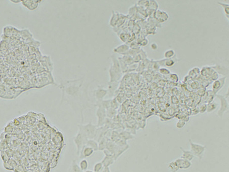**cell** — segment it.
<instances>
[{
    "label": "cell",
    "instance_id": "5b68a950",
    "mask_svg": "<svg viewBox=\"0 0 229 172\" xmlns=\"http://www.w3.org/2000/svg\"><path fill=\"white\" fill-rule=\"evenodd\" d=\"M189 142L190 147V150L192 152V154H193L195 157L198 158L199 160H201L206 148V146L198 143H193L191 139H189Z\"/></svg>",
    "mask_w": 229,
    "mask_h": 172
},
{
    "label": "cell",
    "instance_id": "44dd1931",
    "mask_svg": "<svg viewBox=\"0 0 229 172\" xmlns=\"http://www.w3.org/2000/svg\"><path fill=\"white\" fill-rule=\"evenodd\" d=\"M86 145L92 148L94 151H96L98 150V144L96 141H95L93 139L88 140Z\"/></svg>",
    "mask_w": 229,
    "mask_h": 172
},
{
    "label": "cell",
    "instance_id": "cb8c5ba5",
    "mask_svg": "<svg viewBox=\"0 0 229 172\" xmlns=\"http://www.w3.org/2000/svg\"><path fill=\"white\" fill-rule=\"evenodd\" d=\"M118 82H109L108 85V94H113L118 86Z\"/></svg>",
    "mask_w": 229,
    "mask_h": 172
},
{
    "label": "cell",
    "instance_id": "7dc6e473",
    "mask_svg": "<svg viewBox=\"0 0 229 172\" xmlns=\"http://www.w3.org/2000/svg\"><path fill=\"white\" fill-rule=\"evenodd\" d=\"M11 2H12V3H22V0H19V1H17V0H11V1H10Z\"/></svg>",
    "mask_w": 229,
    "mask_h": 172
},
{
    "label": "cell",
    "instance_id": "8992f818",
    "mask_svg": "<svg viewBox=\"0 0 229 172\" xmlns=\"http://www.w3.org/2000/svg\"><path fill=\"white\" fill-rule=\"evenodd\" d=\"M216 97L219 99L221 103V106L217 112V115L219 117H222L224 113L229 109V103L228 102L227 99H226L225 95L216 94Z\"/></svg>",
    "mask_w": 229,
    "mask_h": 172
},
{
    "label": "cell",
    "instance_id": "f6af8a7d",
    "mask_svg": "<svg viewBox=\"0 0 229 172\" xmlns=\"http://www.w3.org/2000/svg\"><path fill=\"white\" fill-rule=\"evenodd\" d=\"M150 47L153 50H156L158 49V45L155 42L152 43L151 44Z\"/></svg>",
    "mask_w": 229,
    "mask_h": 172
},
{
    "label": "cell",
    "instance_id": "3957f363",
    "mask_svg": "<svg viewBox=\"0 0 229 172\" xmlns=\"http://www.w3.org/2000/svg\"><path fill=\"white\" fill-rule=\"evenodd\" d=\"M89 140L82 130L79 128V131L77 135L74 138V141L77 147V154L79 156L80 151L83 147Z\"/></svg>",
    "mask_w": 229,
    "mask_h": 172
},
{
    "label": "cell",
    "instance_id": "5bb4252c",
    "mask_svg": "<svg viewBox=\"0 0 229 172\" xmlns=\"http://www.w3.org/2000/svg\"><path fill=\"white\" fill-rule=\"evenodd\" d=\"M129 49H130V48H129V46L128 44H123L120 45L114 48L113 49V51L114 52V53L123 55H124L125 53H126Z\"/></svg>",
    "mask_w": 229,
    "mask_h": 172
},
{
    "label": "cell",
    "instance_id": "60d3db41",
    "mask_svg": "<svg viewBox=\"0 0 229 172\" xmlns=\"http://www.w3.org/2000/svg\"><path fill=\"white\" fill-rule=\"evenodd\" d=\"M138 11V9H137V6H133V7H130L129 10H128V12H129V14L131 15V16H133L135 15V14L137 13V11Z\"/></svg>",
    "mask_w": 229,
    "mask_h": 172
},
{
    "label": "cell",
    "instance_id": "ffe728a7",
    "mask_svg": "<svg viewBox=\"0 0 229 172\" xmlns=\"http://www.w3.org/2000/svg\"><path fill=\"white\" fill-rule=\"evenodd\" d=\"M158 63L161 66L171 67L175 64V61L172 58L171 59H165V60L160 61Z\"/></svg>",
    "mask_w": 229,
    "mask_h": 172
},
{
    "label": "cell",
    "instance_id": "7402d4cb",
    "mask_svg": "<svg viewBox=\"0 0 229 172\" xmlns=\"http://www.w3.org/2000/svg\"><path fill=\"white\" fill-rule=\"evenodd\" d=\"M168 168L171 172H177L179 169L175 160L170 162L168 165Z\"/></svg>",
    "mask_w": 229,
    "mask_h": 172
},
{
    "label": "cell",
    "instance_id": "836d02e7",
    "mask_svg": "<svg viewBox=\"0 0 229 172\" xmlns=\"http://www.w3.org/2000/svg\"><path fill=\"white\" fill-rule=\"evenodd\" d=\"M186 125V122L183 121L182 120H178L176 123V127L178 128H182Z\"/></svg>",
    "mask_w": 229,
    "mask_h": 172
},
{
    "label": "cell",
    "instance_id": "7c38bea8",
    "mask_svg": "<svg viewBox=\"0 0 229 172\" xmlns=\"http://www.w3.org/2000/svg\"><path fill=\"white\" fill-rule=\"evenodd\" d=\"M94 152V150L92 148L86 145H85L80 151V154H79V157L82 159H85L86 157H88L90 156L91 155H92Z\"/></svg>",
    "mask_w": 229,
    "mask_h": 172
},
{
    "label": "cell",
    "instance_id": "ac0fdd59",
    "mask_svg": "<svg viewBox=\"0 0 229 172\" xmlns=\"http://www.w3.org/2000/svg\"><path fill=\"white\" fill-rule=\"evenodd\" d=\"M216 95V94L213 92L212 90H208L207 92H206L205 95L204 96V97H205L204 102L206 103L212 102Z\"/></svg>",
    "mask_w": 229,
    "mask_h": 172
},
{
    "label": "cell",
    "instance_id": "484cf974",
    "mask_svg": "<svg viewBox=\"0 0 229 172\" xmlns=\"http://www.w3.org/2000/svg\"><path fill=\"white\" fill-rule=\"evenodd\" d=\"M218 4H219V5L221 6L222 7V8L224 9V13L225 15L226 16L227 19H228L229 20V5L228 4L224 3H222V2H218L217 3Z\"/></svg>",
    "mask_w": 229,
    "mask_h": 172
},
{
    "label": "cell",
    "instance_id": "7a4b0ae2",
    "mask_svg": "<svg viewBox=\"0 0 229 172\" xmlns=\"http://www.w3.org/2000/svg\"><path fill=\"white\" fill-rule=\"evenodd\" d=\"M112 64L111 65L109 70V82H118L122 75V72L120 67L119 61L115 55L111 56Z\"/></svg>",
    "mask_w": 229,
    "mask_h": 172
},
{
    "label": "cell",
    "instance_id": "7bdbcfd3",
    "mask_svg": "<svg viewBox=\"0 0 229 172\" xmlns=\"http://www.w3.org/2000/svg\"><path fill=\"white\" fill-rule=\"evenodd\" d=\"M191 87L192 89H197L200 88V84L197 81H193L191 84Z\"/></svg>",
    "mask_w": 229,
    "mask_h": 172
},
{
    "label": "cell",
    "instance_id": "9c48e42d",
    "mask_svg": "<svg viewBox=\"0 0 229 172\" xmlns=\"http://www.w3.org/2000/svg\"><path fill=\"white\" fill-rule=\"evenodd\" d=\"M153 16L157 22L159 23H163L168 21L169 18L168 14L164 11L157 10L154 11Z\"/></svg>",
    "mask_w": 229,
    "mask_h": 172
},
{
    "label": "cell",
    "instance_id": "2e32d148",
    "mask_svg": "<svg viewBox=\"0 0 229 172\" xmlns=\"http://www.w3.org/2000/svg\"><path fill=\"white\" fill-rule=\"evenodd\" d=\"M119 19V13L118 12H114L113 11L111 17L109 20V25L110 26L112 27H114V28L116 27Z\"/></svg>",
    "mask_w": 229,
    "mask_h": 172
},
{
    "label": "cell",
    "instance_id": "52a82bcc",
    "mask_svg": "<svg viewBox=\"0 0 229 172\" xmlns=\"http://www.w3.org/2000/svg\"><path fill=\"white\" fill-rule=\"evenodd\" d=\"M96 115L97 117V127L103 126L106 120V109L101 106H98Z\"/></svg>",
    "mask_w": 229,
    "mask_h": 172
},
{
    "label": "cell",
    "instance_id": "c3c4849f",
    "mask_svg": "<svg viewBox=\"0 0 229 172\" xmlns=\"http://www.w3.org/2000/svg\"><path fill=\"white\" fill-rule=\"evenodd\" d=\"M92 172V171H89V170H87L86 171H85V172Z\"/></svg>",
    "mask_w": 229,
    "mask_h": 172
},
{
    "label": "cell",
    "instance_id": "d590c367",
    "mask_svg": "<svg viewBox=\"0 0 229 172\" xmlns=\"http://www.w3.org/2000/svg\"><path fill=\"white\" fill-rule=\"evenodd\" d=\"M206 110H207V104L203 103L200 106V107L199 108V112L200 113H203L206 111Z\"/></svg>",
    "mask_w": 229,
    "mask_h": 172
},
{
    "label": "cell",
    "instance_id": "4fadbf2b",
    "mask_svg": "<svg viewBox=\"0 0 229 172\" xmlns=\"http://www.w3.org/2000/svg\"><path fill=\"white\" fill-rule=\"evenodd\" d=\"M175 161L177 164L179 169L181 170H187L190 169L192 165L191 162L185 159H182L181 157L177 159Z\"/></svg>",
    "mask_w": 229,
    "mask_h": 172
},
{
    "label": "cell",
    "instance_id": "ee69618b",
    "mask_svg": "<svg viewBox=\"0 0 229 172\" xmlns=\"http://www.w3.org/2000/svg\"><path fill=\"white\" fill-rule=\"evenodd\" d=\"M219 74L216 72L214 71L213 73L212 74V75H211V78L213 81H216V80L219 79Z\"/></svg>",
    "mask_w": 229,
    "mask_h": 172
},
{
    "label": "cell",
    "instance_id": "603a6c76",
    "mask_svg": "<svg viewBox=\"0 0 229 172\" xmlns=\"http://www.w3.org/2000/svg\"><path fill=\"white\" fill-rule=\"evenodd\" d=\"M218 107V104L217 103L212 101V102L209 103L207 104V111L208 113H211L216 110Z\"/></svg>",
    "mask_w": 229,
    "mask_h": 172
},
{
    "label": "cell",
    "instance_id": "8d00e7d4",
    "mask_svg": "<svg viewBox=\"0 0 229 172\" xmlns=\"http://www.w3.org/2000/svg\"><path fill=\"white\" fill-rule=\"evenodd\" d=\"M139 64L136 63H133L132 65L128 66L127 68V71H132L135 70H137Z\"/></svg>",
    "mask_w": 229,
    "mask_h": 172
},
{
    "label": "cell",
    "instance_id": "d6a6232c",
    "mask_svg": "<svg viewBox=\"0 0 229 172\" xmlns=\"http://www.w3.org/2000/svg\"><path fill=\"white\" fill-rule=\"evenodd\" d=\"M149 1H138V5L140 7L148 8Z\"/></svg>",
    "mask_w": 229,
    "mask_h": 172
},
{
    "label": "cell",
    "instance_id": "30bf717a",
    "mask_svg": "<svg viewBox=\"0 0 229 172\" xmlns=\"http://www.w3.org/2000/svg\"><path fill=\"white\" fill-rule=\"evenodd\" d=\"M41 2V1L36 0H23L22 1V4L24 7L29 10L33 11L36 10L39 6V4Z\"/></svg>",
    "mask_w": 229,
    "mask_h": 172
},
{
    "label": "cell",
    "instance_id": "74e56055",
    "mask_svg": "<svg viewBox=\"0 0 229 172\" xmlns=\"http://www.w3.org/2000/svg\"><path fill=\"white\" fill-rule=\"evenodd\" d=\"M159 72L160 73L163 74V75H168L170 74V71L168 69L165 68H162L159 69Z\"/></svg>",
    "mask_w": 229,
    "mask_h": 172
},
{
    "label": "cell",
    "instance_id": "277c9868",
    "mask_svg": "<svg viewBox=\"0 0 229 172\" xmlns=\"http://www.w3.org/2000/svg\"><path fill=\"white\" fill-rule=\"evenodd\" d=\"M78 127L82 130L89 140L93 139L97 135V126L92 125L91 122L87 125H79Z\"/></svg>",
    "mask_w": 229,
    "mask_h": 172
},
{
    "label": "cell",
    "instance_id": "e0dca14e",
    "mask_svg": "<svg viewBox=\"0 0 229 172\" xmlns=\"http://www.w3.org/2000/svg\"><path fill=\"white\" fill-rule=\"evenodd\" d=\"M114 161L115 160L114 159L113 156L106 155L103 160L101 161V163L103 164V167H109V165H112L114 163Z\"/></svg>",
    "mask_w": 229,
    "mask_h": 172
},
{
    "label": "cell",
    "instance_id": "8fae6325",
    "mask_svg": "<svg viewBox=\"0 0 229 172\" xmlns=\"http://www.w3.org/2000/svg\"><path fill=\"white\" fill-rule=\"evenodd\" d=\"M226 77H223L214 81L212 84V91L216 94L222 89L226 83Z\"/></svg>",
    "mask_w": 229,
    "mask_h": 172
},
{
    "label": "cell",
    "instance_id": "1f68e13d",
    "mask_svg": "<svg viewBox=\"0 0 229 172\" xmlns=\"http://www.w3.org/2000/svg\"><path fill=\"white\" fill-rule=\"evenodd\" d=\"M116 113V110L112 109L111 108H109V109L106 110V115H108L109 117H112L113 116H114Z\"/></svg>",
    "mask_w": 229,
    "mask_h": 172
},
{
    "label": "cell",
    "instance_id": "b9f144b4",
    "mask_svg": "<svg viewBox=\"0 0 229 172\" xmlns=\"http://www.w3.org/2000/svg\"><path fill=\"white\" fill-rule=\"evenodd\" d=\"M141 27L138 24L134 25L133 27V33L135 34H138L140 31Z\"/></svg>",
    "mask_w": 229,
    "mask_h": 172
},
{
    "label": "cell",
    "instance_id": "f1b7e54d",
    "mask_svg": "<svg viewBox=\"0 0 229 172\" xmlns=\"http://www.w3.org/2000/svg\"><path fill=\"white\" fill-rule=\"evenodd\" d=\"M175 55V52L173 49H169L164 52V57L166 59H171L173 58Z\"/></svg>",
    "mask_w": 229,
    "mask_h": 172
},
{
    "label": "cell",
    "instance_id": "6da1fadb",
    "mask_svg": "<svg viewBox=\"0 0 229 172\" xmlns=\"http://www.w3.org/2000/svg\"><path fill=\"white\" fill-rule=\"evenodd\" d=\"M90 84L83 77L67 80L60 85L62 91L61 103L65 101L70 105L74 111L80 113L82 121L84 120V110L90 108L93 105L91 103L88 94Z\"/></svg>",
    "mask_w": 229,
    "mask_h": 172
},
{
    "label": "cell",
    "instance_id": "4316f807",
    "mask_svg": "<svg viewBox=\"0 0 229 172\" xmlns=\"http://www.w3.org/2000/svg\"><path fill=\"white\" fill-rule=\"evenodd\" d=\"M123 56L121 58H122V60H123V61L125 62V63L127 65H132V63H134L133 61V58L132 56L129 55H123Z\"/></svg>",
    "mask_w": 229,
    "mask_h": 172
},
{
    "label": "cell",
    "instance_id": "d4e9b609",
    "mask_svg": "<svg viewBox=\"0 0 229 172\" xmlns=\"http://www.w3.org/2000/svg\"><path fill=\"white\" fill-rule=\"evenodd\" d=\"M79 167L83 172H84L86 171L87 170L88 167H89V164H88L87 160H86V159H82V160L80 162Z\"/></svg>",
    "mask_w": 229,
    "mask_h": 172
},
{
    "label": "cell",
    "instance_id": "f546056e",
    "mask_svg": "<svg viewBox=\"0 0 229 172\" xmlns=\"http://www.w3.org/2000/svg\"><path fill=\"white\" fill-rule=\"evenodd\" d=\"M158 7H159V5L157 3L156 1H149L148 8L150 9L154 10L155 11L158 10Z\"/></svg>",
    "mask_w": 229,
    "mask_h": 172
},
{
    "label": "cell",
    "instance_id": "e575fe53",
    "mask_svg": "<svg viewBox=\"0 0 229 172\" xmlns=\"http://www.w3.org/2000/svg\"><path fill=\"white\" fill-rule=\"evenodd\" d=\"M138 43L139 44V46H146L149 44V40L147 38H144Z\"/></svg>",
    "mask_w": 229,
    "mask_h": 172
},
{
    "label": "cell",
    "instance_id": "bcb514c9",
    "mask_svg": "<svg viewBox=\"0 0 229 172\" xmlns=\"http://www.w3.org/2000/svg\"><path fill=\"white\" fill-rule=\"evenodd\" d=\"M101 172H111V171L109 170V167H104V168Z\"/></svg>",
    "mask_w": 229,
    "mask_h": 172
},
{
    "label": "cell",
    "instance_id": "d6986e66",
    "mask_svg": "<svg viewBox=\"0 0 229 172\" xmlns=\"http://www.w3.org/2000/svg\"><path fill=\"white\" fill-rule=\"evenodd\" d=\"M68 172H84L81 170L79 165L75 160H72L71 164L68 169Z\"/></svg>",
    "mask_w": 229,
    "mask_h": 172
},
{
    "label": "cell",
    "instance_id": "ba28073f",
    "mask_svg": "<svg viewBox=\"0 0 229 172\" xmlns=\"http://www.w3.org/2000/svg\"><path fill=\"white\" fill-rule=\"evenodd\" d=\"M94 97L97 100V102H100L103 100L104 97L108 94V90L104 89L103 86H100L95 90H93Z\"/></svg>",
    "mask_w": 229,
    "mask_h": 172
},
{
    "label": "cell",
    "instance_id": "4dcf8cb0",
    "mask_svg": "<svg viewBox=\"0 0 229 172\" xmlns=\"http://www.w3.org/2000/svg\"><path fill=\"white\" fill-rule=\"evenodd\" d=\"M103 168L104 167L103 164L101 163V162H99L95 164L93 167V170H94V172H101Z\"/></svg>",
    "mask_w": 229,
    "mask_h": 172
},
{
    "label": "cell",
    "instance_id": "83f0119b",
    "mask_svg": "<svg viewBox=\"0 0 229 172\" xmlns=\"http://www.w3.org/2000/svg\"><path fill=\"white\" fill-rule=\"evenodd\" d=\"M213 68H216V70L219 73L222 74V75H227L229 73V70L226 68H224V66H218L216 67L213 66Z\"/></svg>",
    "mask_w": 229,
    "mask_h": 172
},
{
    "label": "cell",
    "instance_id": "ab89813d",
    "mask_svg": "<svg viewBox=\"0 0 229 172\" xmlns=\"http://www.w3.org/2000/svg\"><path fill=\"white\" fill-rule=\"evenodd\" d=\"M206 92V89L204 88H199L198 90L197 91V94L201 97H203L205 95V94Z\"/></svg>",
    "mask_w": 229,
    "mask_h": 172
},
{
    "label": "cell",
    "instance_id": "9a60e30c",
    "mask_svg": "<svg viewBox=\"0 0 229 172\" xmlns=\"http://www.w3.org/2000/svg\"><path fill=\"white\" fill-rule=\"evenodd\" d=\"M180 150L182 152V154L181 156V158L185 159L191 162L192 160H193V159L195 157L193 155V154H192V152L190 150H185L184 149L182 148V147H180Z\"/></svg>",
    "mask_w": 229,
    "mask_h": 172
},
{
    "label": "cell",
    "instance_id": "f35d334b",
    "mask_svg": "<svg viewBox=\"0 0 229 172\" xmlns=\"http://www.w3.org/2000/svg\"><path fill=\"white\" fill-rule=\"evenodd\" d=\"M170 79L174 82H177L179 81V77L177 74H170Z\"/></svg>",
    "mask_w": 229,
    "mask_h": 172
}]
</instances>
